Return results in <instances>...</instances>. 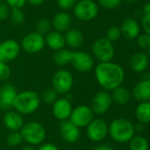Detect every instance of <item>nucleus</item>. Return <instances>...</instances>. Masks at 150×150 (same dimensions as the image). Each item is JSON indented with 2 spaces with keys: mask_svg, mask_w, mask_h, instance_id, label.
<instances>
[{
  "mask_svg": "<svg viewBox=\"0 0 150 150\" xmlns=\"http://www.w3.org/2000/svg\"><path fill=\"white\" fill-rule=\"evenodd\" d=\"M95 75L98 84L107 91L122 85L126 73L123 67L116 62H99L95 69Z\"/></svg>",
  "mask_w": 150,
  "mask_h": 150,
  "instance_id": "1",
  "label": "nucleus"
},
{
  "mask_svg": "<svg viewBox=\"0 0 150 150\" xmlns=\"http://www.w3.org/2000/svg\"><path fill=\"white\" fill-rule=\"evenodd\" d=\"M134 124L129 120L118 118L109 125V134L113 141L118 143H128L135 135Z\"/></svg>",
  "mask_w": 150,
  "mask_h": 150,
  "instance_id": "2",
  "label": "nucleus"
},
{
  "mask_svg": "<svg viewBox=\"0 0 150 150\" xmlns=\"http://www.w3.org/2000/svg\"><path fill=\"white\" fill-rule=\"evenodd\" d=\"M41 98L36 92L25 91L18 92L13 103V108L21 115H27L34 112L39 108Z\"/></svg>",
  "mask_w": 150,
  "mask_h": 150,
  "instance_id": "3",
  "label": "nucleus"
},
{
  "mask_svg": "<svg viewBox=\"0 0 150 150\" xmlns=\"http://www.w3.org/2000/svg\"><path fill=\"white\" fill-rule=\"evenodd\" d=\"M20 134L23 141L29 145H39L45 140L46 137L44 127L40 123L35 121H30L24 124L20 129Z\"/></svg>",
  "mask_w": 150,
  "mask_h": 150,
  "instance_id": "4",
  "label": "nucleus"
},
{
  "mask_svg": "<svg viewBox=\"0 0 150 150\" xmlns=\"http://www.w3.org/2000/svg\"><path fill=\"white\" fill-rule=\"evenodd\" d=\"M72 9L75 18L84 22L95 19L99 13V5L94 0H78Z\"/></svg>",
  "mask_w": 150,
  "mask_h": 150,
  "instance_id": "5",
  "label": "nucleus"
},
{
  "mask_svg": "<svg viewBox=\"0 0 150 150\" xmlns=\"http://www.w3.org/2000/svg\"><path fill=\"white\" fill-rule=\"evenodd\" d=\"M92 53L100 62H111L115 56V47L111 41L104 38H99L92 45Z\"/></svg>",
  "mask_w": 150,
  "mask_h": 150,
  "instance_id": "6",
  "label": "nucleus"
},
{
  "mask_svg": "<svg viewBox=\"0 0 150 150\" xmlns=\"http://www.w3.org/2000/svg\"><path fill=\"white\" fill-rule=\"evenodd\" d=\"M73 85V76L67 69L57 70L52 77V89L58 94L67 93Z\"/></svg>",
  "mask_w": 150,
  "mask_h": 150,
  "instance_id": "7",
  "label": "nucleus"
},
{
  "mask_svg": "<svg viewBox=\"0 0 150 150\" xmlns=\"http://www.w3.org/2000/svg\"><path fill=\"white\" fill-rule=\"evenodd\" d=\"M94 114L90 106L81 105L72 109L69 120L79 128L85 127L94 120Z\"/></svg>",
  "mask_w": 150,
  "mask_h": 150,
  "instance_id": "8",
  "label": "nucleus"
},
{
  "mask_svg": "<svg viewBox=\"0 0 150 150\" xmlns=\"http://www.w3.org/2000/svg\"><path fill=\"white\" fill-rule=\"evenodd\" d=\"M87 134L92 142H102L109 134V125L102 119H94L87 126Z\"/></svg>",
  "mask_w": 150,
  "mask_h": 150,
  "instance_id": "9",
  "label": "nucleus"
},
{
  "mask_svg": "<svg viewBox=\"0 0 150 150\" xmlns=\"http://www.w3.org/2000/svg\"><path fill=\"white\" fill-rule=\"evenodd\" d=\"M45 46L44 36L37 32L27 33L22 39L20 47L28 54H36L43 49Z\"/></svg>",
  "mask_w": 150,
  "mask_h": 150,
  "instance_id": "10",
  "label": "nucleus"
},
{
  "mask_svg": "<svg viewBox=\"0 0 150 150\" xmlns=\"http://www.w3.org/2000/svg\"><path fill=\"white\" fill-rule=\"evenodd\" d=\"M112 102L111 95L107 91H102L94 96L90 107L95 114L102 115L110 110Z\"/></svg>",
  "mask_w": 150,
  "mask_h": 150,
  "instance_id": "11",
  "label": "nucleus"
},
{
  "mask_svg": "<svg viewBox=\"0 0 150 150\" xmlns=\"http://www.w3.org/2000/svg\"><path fill=\"white\" fill-rule=\"evenodd\" d=\"M71 63L77 71L87 73L92 70L94 67V59L92 55L87 52L73 51Z\"/></svg>",
  "mask_w": 150,
  "mask_h": 150,
  "instance_id": "12",
  "label": "nucleus"
},
{
  "mask_svg": "<svg viewBox=\"0 0 150 150\" xmlns=\"http://www.w3.org/2000/svg\"><path fill=\"white\" fill-rule=\"evenodd\" d=\"M20 45L15 40H5L0 42V62L8 63L15 60L20 52Z\"/></svg>",
  "mask_w": 150,
  "mask_h": 150,
  "instance_id": "13",
  "label": "nucleus"
},
{
  "mask_svg": "<svg viewBox=\"0 0 150 150\" xmlns=\"http://www.w3.org/2000/svg\"><path fill=\"white\" fill-rule=\"evenodd\" d=\"M17 94V90L11 83H4L0 86V109L4 112L11 111L13 108Z\"/></svg>",
  "mask_w": 150,
  "mask_h": 150,
  "instance_id": "14",
  "label": "nucleus"
},
{
  "mask_svg": "<svg viewBox=\"0 0 150 150\" xmlns=\"http://www.w3.org/2000/svg\"><path fill=\"white\" fill-rule=\"evenodd\" d=\"M60 134L63 139L67 143L73 144L80 137V131L78 127L72 124L70 120H63L59 125Z\"/></svg>",
  "mask_w": 150,
  "mask_h": 150,
  "instance_id": "15",
  "label": "nucleus"
},
{
  "mask_svg": "<svg viewBox=\"0 0 150 150\" xmlns=\"http://www.w3.org/2000/svg\"><path fill=\"white\" fill-rule=\"evenodd\" d=\"M121 33L127 40H136L141 33V24L137 19L132 17L126 18L121 23Z\"/></svg>",
  "mask_w": 150,
  "mask_h": 150,
  "instance_id": "16",
  "label": "nucleus"
},
{
  "mask_svg": "<svg viewBox=\"0 0 150 150\" xmlns=\"http://www.w3.org/2000/svg\"><path fill=\"white\" fill-rule=\"evenodd\" d=\"M150 60L147 53L139 51L132 54L129 60V67L135 73H142L146 71L149 66Z\"/></svg>",
  "mask_w": 150,
  "mask_h": 150,
  "instance_id": "17",
  "label": "nucleus"
},
{
  "mask_svg": "<svg viewBox=\"0 0 150 150\" xmlns=\"http://www.w3.org/2000/svg\"><path fill=\"white\" fill-rule=\"evenodd\" d=\"M72 109H73L72 105L69 99L58 98L53 104L52 112H53L54 116L57 120L63 121V120H66L67 119H69Z\"/></svg>",
  "mask_w": 150,
  "mask_h": 150,
  "instance_id": "18",
  "label": "nucleus"
},
{
  "mask_svg": "<svg viewBox=\"0 0 150 150\" xmlns=\"http://www.w3.org/2000/svg\"><path fill=\"white\" fill-rule=\"evenodd\" d=\"M132 95L139 103L150 101V79L144 78L139 81L133 88Z\"/></svg>",
  "mask_w": 150,
  "mask_h": 150,
  "instance_id": "19",
  "label": "nucleus"
},
{
  "mask_svg": "<svg viewBox=\"0 0 150 150\" xmlns=\"http://www.w3.org/2000/svg\"><path fill=\"white\" fill-rule=\"evenodd\" d=\"M3 122L4 127L11 132L20 131L24 125L22 115L16 111H8L4 116Z\"/></svg>",
  "mask_w": 150,
  "mask_h": 150,
  "instance_id": "20",
  "label": "nucleus"
},
{
  "mask_svg": "<svg viewBox=\"0 0 150 150\" xmlns=\"http://www.w3.org/2000/svg\"><path fill=\"white\" fill-rule=\"evenodd\" d=\"M72 22V17L69 13L65 11H60L53 17L51 26L55 29V31L64 33L70 29Z\"/></svg>",
  "mask_w": 150,
  "mask_h": 150,
  "instance_id": "21",
  "label": "nucleus"
},
{
  "mask_svg": "<svg viewBox=\"0 0 150 150\" xmlns=\"http://www.w3.org/2000/svg\"><path fill=\"white\" fill-rule=\"evenodd\" d=\"M45 45H47L50 49L57 51L63 49L65 46V36L62 33L57 31H50L44 37Z\"/></svg>",
  "mask_w": 150,
  "mask_h": 150,
  "instance_id": "22",
  "label": "nucleus"
},
{
  "mask_svg": "<svg viewBox=\"0 0 150 150\" xmlns=\"http://www.w3.org/2000/svg\"><path fill=\"white\" fill-rule=\"evenodd\" d=\"M65 44H67L72 48H79L83 45L84 36L83 33L75 28H70L65 32Z\"/></svg>",
  "mask_w": 150,
  "mask_h": 150,
  "instance_id": "23",
  "label": "nucleus"
},
{
  "mask_svg": "<svg viewBox=\"0 0 150 150\" xmlns=\"http://www.w3.org/2000/svg\"><path fill=\"white\" fill-rule=\"evenodd\" d=\"M111 91L112 93L111 95L112 98V101H114L118 105H126L131 99V92L122 85L114 89Z\"/></svg>",
  "mask_w": 150,
  "mask_h": 150,
  "instance_id": "24",
  "label": "nucleus"
},
{
  "mask_svg": "<svg viewBox=\"0 0 150 150\" xmlns=\"http://www.w3.org/2000/svg\"><path fill=\"white\" fill-rule=\"evenodd\" d=\"M135 117L142 124L150 123V101L141 102L135 108Z\"/></svg>",
  "mask_w": 150,
  "mask_h": 150,
  "instance_id": "25",
  "label": "nucleus"
},
{
  "mask_svg": "<svg viewBox=\"0 0 150 150\" xmlns=\"http://www.w3.org/2000/svg\"><path fill=\"white\" fill-rule=\"evenodd\" d=\"M72 52L73 51L65 49V48L56 51L53 55V61H54L55 64L59 67H64V66L71 63Z\"/></svg>",
  "mask_w": 150,
  "mask_h": 150,
  "instance_id": "26",
  "label": "nucleus"
},
{
  "mask_svg": "<svg viewBox=\"0 0 150 150\" xmlns=\"http://www.w3.org/2000/svg\"><path fill=\"white\" fill-rule=\"evenodd\" d=\"M129 143V150H149V143L148 140L141 135H134Z\"/></svg>",
  "mask_w": 150,
  "mask_h": 150,
  "instance_id": "27",
  "label": "nucleus"
},
{
  "mask_svg": "<svg viewBox=\"0 0 150 150\" xmlns=\"http://www.w3.org/2000/svg\"><path fill=\"white\" fill-rule=\"evenodd\" d=\"M11 21L13 25H19L25 21V14L21 9H11L10 17Z\"/></svg>",
  "mask_w": 150,
  "mask_h": 150,
  "instance_id": "28",
  "label": "nucleus"
},
{
  "mask_svg": "<svg viewBox=\"0 0 150 150\" xmlns=\"http://www.w3.org/2000/svg\"><path fill=\"white\" fill-rule=\"evenodd\" d=\"M51 28V23L47 18H41L38 20L35 25V32L42 35H46L48 33L50 32Z\"/></svg>",
  "mask_w": 150,
  "mask_h": 150,
  "instance_id": "29",
  "label": "nucleus"
},
{
  "mask_svg": "<svg viewBox=\"0 0 150 150\" xmlns=\"http://www.w3.org/2000/svg\"><path fill=\"white\" fill-rule=\"evenodd\" d=\"M121 36H122V33H121L120 27L118 25H111L107 29L105 38L113 43L117 41L118 40H119Z\"/></svg>",
  "mask_w": 150,
  "mask_h": 150,
  "instance_id": "30",
  "label": "nucleus"
},
{
  "mask_svg": "<svg viewBox=\"0 0 150 150\" xmlns=\"http://www.w3.org/2000/svg\"><path fill=\"white\" fill-rule=\"evenodd\" d=\"M58 93L53 89H48L42 94V100L47 105H53L57 100Z\"/></svg>",
  "mask_w": 150,
  "mask_h": 150,
  "instance_id": "31",
  "label": "nucleus"
},
{
  "mask_svg": "<svg viewBox=\"0 0 150 150\" xmlns=\"http://www.w3.org/2000/svg\"><path fill=\"white\" fill-rule=\"evenodd\" d=\"M23 142L22 135L19 131H15V132H11L7 137H6V142L9 146L11 147H16L20 145V143Z\"/></svg>",
  "mask_w": 150,
  "mask_h": 150,
  "instance_id": "32",
  "label": "nucleus"
},
{
  "mask_svg": "<svg viewBox=\"0 0 150 150\" xmlns=\"http://www.w3.org/2000/svg\"><path fill=\"white\" fill-rule=\"evenodd\" d=\"M136 42L138 47L141 50H149L150 47V35L143 33H140V35L136 38Z\"/></svg>",
  "mask_w": 150,
  "mask_h": 150,
  "instance_id": "33",
  "label": "nucleus"
},
{
  "mask_svg": "<svg viewBox=\"0 0 150 150\" xmlns=\"http://www.w3.org/2000/svg\"><path fill=\"white\" fill-rule=\"evenodd\" d=\"M122 1L123 0H97V4L104 9L114 10L120 6Z\"/></svg>",
  "mask_w": 150,
  "mask_h": 150,
  "instance_id": "34",
  "label": "nucleus"
},
{
  "mask_svg": "<svg viewBox=\"0 0 150 150\" xmlns=\"http://www.w3.org/2000/svg\"><path fill=\"white\" fill-rule=\"evenodd\" d=\"M11 76V69L7 63L0 62V82H4Z\"/></svg>",
  "mask_w": 150,
  "mask_h": 150,
  "instance_id": "35",
  "label": "nucleus"
},
{
  "mask_svg": "<svg viewBox=\"0 0 150 150\" xmlns=\"http://www.w3.org/2000/svg\"><path fill=\"white\" fill-rule=\"evenodd\" d=\"M78 0H57V4L62 10H70L74 7Z\"/></svg>",
  "mask_w": 150,
  "mask_h": 150,
  "instance_id": "36",
  "label": "nucleus"
},
{
  "mask_svg": "<svg viewBox=\"0 0 150 150\" xmlns=\"http://www.w3.org/2000/svg\"><path fill=\"white\" fill-rule=\"evenodd\" d=\"M11 8L5 3H0V20L4 21L10 17Z\"/></svg>",
  "mask_w": 150,
  "mask_h": 150,
  "instance_id": "37",
  "label": "nucleus"
},
{
  "mask_svg": "<svg viewBox=\"0 0 150 150\" xmlns=\"http://www.w3.org/2000/svg\"><path fill=\"white\" fill-rule=\"evenodd\" d=\"M141 27L145 33L150 35V14H143L141 22Z\"/></svg>",
  "mask_w": 150,
  "mask_h": 150,
  "instance_id": "38",
  "label": "nucleus"
},
{
  "mask_svg": "<svg viewBox=\"0 0 150 150\" xmlns=\"http://www.w3.org/2000/svg\"><path fill=\"white\" fill-rule=\"evenodd\" d=\"M26 3L27 0H5V4L11 9H21Z\"/></svg>",
  "mask_w": 150,
  "mask_h": 150,
  "instance_id": "39",
  "label": "nucleus"
},
{
  "mask_svg": "<svg viewBox=\"0 0 150 150\" xmlns=\"http://www.w3.org/2000/svg\"><path fill=\"white\" fill-rule=\"evenodd\" d=\"M37 150H58L57 147L52 143H45L42 144Z\"/></svg>",
  "mask_w": 150,
  "mask_h": 150,
  "instance_id": "40",
  "label": "nucleus"
},
{
  "mask_svg": "<svg viewBox=\"0 0 150 150\" xmlns=\"http://www.w3.org/2000/svg\"><path fill=\"white\" fill-rule=\"evenodd\" d=\"M45 0H27V2L28 4H30L31 5H34V6H39L41 4H42L44 3Z\"/></svg>",
  "mask_w": 150,
  "mask_h": 150,
  "instance_id": "41",
  "label": "nucleus"
},
{
  "mask_svg": "<svg viewBox=\"0 0 150 150\" xmlns=\"http://www.w3.org/2000/svg\"><path fill=\"white\" fill-rule=\"evenodd\" d=\"M134 129H135V132H139V133L142 132L143 129H144V124L139 122L138 124L134 125Z\"/></svg>",
  "mask_w": 150,
  "mask_h": 150,
  "instance_id": "42",
  "label": "nucleus"
},
{
  "mask_svg": "<svg viewBox=\"0 0 150 150\" xmlns=\"http://www.w3.org/2000/svg\"><path fill=\"white\" fill-rule=\"evenodd\" d=\"M143 13L144 14H150V2L144 4V6H143Z\"/></svg>",
  "mask_w": 150,
  "mask_h": 150,
  "instance_id": "43",
  "label": "nucleus"
},
{
  "mask_svg": "<svg viewBox=\"0 0 150 150\" xmlns=\"http://www.w3.org/2000/svg\"><path fill=\"white\" fill-rule=\"evenodd\" d=\"M94 150H112L111 147L107 146V145H100L96 148H95Z\"/></svg>",
  "mask_w": 150,
  "mask_h": 150,
  "instance_id": "44",
  "label": "nucleus"
},
{
  "mask_svg": "<svg viewBox=\"0 0 150 150\" xmlns=\"http://www.w3.org/2000/svg\"><path fill=\"white\" fill-rule=\"evenodd\" d=\"M20 150H36L34 147H32L31 145H27V146H25V147H23L22 149Z\"/></svg>",
  "mask_w": 150,
  "mask_h": 150,
  "instance_id": "45",
  "label": "nucleus"
},
{
  "mask_svg": "<svg viewBox=\"0 0 150 150\" xmlns=\"http://www.w3.org/2000/svg\"><path fill=\"white\" fill-rule=\"evenodd\" d=\"M126 3H129V4H133V3H135V2H137L138 0H125Z\"/></svg>",
  "mask_w": 150,
  "mask_h": 150,
  "instance_id": "46",
  "label": "nucleus"
},
{
  "mask_svg": "<svg viewBox=\"0 0 150 150\" xmlns=\"http://www.w3.org/2000/svg\"><path fill=\"white\" fill-rule=\"evenodd\" d=\"M147 54H148V55H149V60H150V47L149 48V50H148V53H147Z\"/></svg>",
  "mask_w": 150,
  "mask_h": 150,
  "instance_id": "47",
  "label": "nucleus"
},
{
  "mask_svg": "<svg viewBox=\"0 0 150 150\" xmlns=\"http://www.w3.org/2000/svg\"><path fill=\"white\" fill-rule=\"evenodd\" d=\"M147 78H149V79H150V73H149V77H147Z\"/></svg>",
  "mask_w": 150,
  "mask_h": 150,
  "instance_id": "48",
  "label": "nucleus"
},
{
  "mask_svg": "<svg viewBox=\"0 0 150 150\" xmlns=\"http://www.w3.org/2000/svg\"><path fill=\"white\" fill-rule=\"evenodd\" d=\"M3 2V0H0V3H2Z\"/></svg>",
  "mask_w": 150,
  "mask_h": 150,
  "instance_id": "49",
  "label": "nucleus"
},
{
  "mask_svg": "<svg viewBox=\"0 0 150 150\" xmlns=\"http://www.w3.org/2000/svg\"><path fill=\"white\" fill-rule=\"evenodd\" d=\"M118 150H124V149H118Z\"/></svg>",
  "mask_w": 150,
  "mask_h": 150,
  "instance_id": "50",
  "label": "nucleus"
}]
</instances>
